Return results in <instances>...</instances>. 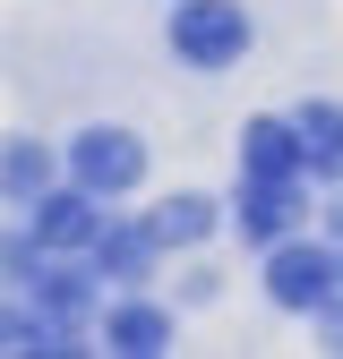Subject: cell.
<instances>
[{
  "instance_id": "9",
  "label": "cell",
  "mask_w": 343,
  "mask_h": 359,
  "mask_svg": "<svg viewBox=\"0 0 343 359\" xmlns=\"http://www.w3.org/2000/svg\"><path fill=\"white\" fill-rule=\"evenodd\" d=\"M292 128H300V163H318L326 180H343V111L335 103H309Z\"/></svg>"
},
{
  "instance_id": "6",
  "label": "cell",
  "mask_w": 343,
  "mask_h": 359,
  "mask_svg": "<svg viewBox=\"0 0 343 359\" xmlns=\"http://www.w3.org/2000/svg\"><path fill=\"white\" fill-rule=\"evenodd\" d=\"M240 171L249 180H300V128L292 120H249L240 128Z\"/></svg>"
},
{
  "instance_id": "1",
  "label": "cell",
  "mask_w": 343,
  "mask_h": 359,
  "mask_svg": "<svg viewBox=\"0 0 343 359\" xmlns=\"http://www.w3.org/2000/svg\"><path fill=\"white\" fill-rule=\"evenodd\" d=\"M172 52L189 69H232L249 52V9L240 0H181L172 9Z\"/></svg>"
},
{
  "instance_id": "12",
  "label": "cell",
  "mask_w": 343,
  "mask_h": 359,
  "mask_svg": "<svg viewBox=\"0 0 343 359\" xmlns=\"http://www.w3.org/2000/svg\"><path fill=\"white\" fill-rule=\"evenodd\" d=\"M0 351H43V334H34L26 308H0Z\"/></svg>"
},
{
  "instance_id": "13",
  "label": "cell",
  "mask_w": 343,
  "mask_h": 359,
  "mask_svg": "<svg viewBox=\"0 0 343 359\" xmlns=\"http://www.w3.org/2000/svg\"><path fill=\"white\" fill-rule=\"evenodd\" d=\"M309 317H318V334H326V351H343V299H335V291H326V299L309 308Z\"/></svg>"
},
{
  "instance_id": "2",
  "label": "cell",
  "mask_w": 343,
  "mask_h": 359,
  "mask_svg": "<svg viewBox=\"0 0 343 359\" xmlns=\"http://www.w3.org/2000/svg\"><path fill=\"white\" fill-rule=\"evenodd\" d=\"M335 283H343V257L335 248H318V240H275V257H266V299L275 308H318Z\"/></svg>"
},
{
  "instance_id": "4",
  "label": "cell",
  "mask_w": 343,
  "mask_h": 359,
  "mask_svg": "<svg viewBox=\"0 0 343 359\" xmlns=\"http://www.w3.org/2000/svg\"><path fill=\"white\" fill-rule=\"evenodd\" d=\"M300 214H309V205H300V180H249L240 171V240H266L275 248Z\"/></svg>"
},
{
  "instance_id": "3",
  "label": "cell",
  "mask_w": 343,
  "mask_h": 359,
  "mask_svg": "<svg viewBox=\"0 0 343 359\" xmlns=\"http://www.w3.org/2000/svg\"><path fill=\"white\" fill-rule=\"evenodd\" d=\"M69 171H77L86 197H120V189L146 180V146L129 137V128H86V137L69 146Z\"/></svg>"
},
{
  "instance_id": "11",
  "label": "cell",
  "mask_w": 343,
  "mask_h": 359,
  "mask_svg": "<svg viewBox=\"0 0 343 359\" xmlns=\"http://www.w3.org/2000/svg\"><path fill=\"white\" fill-rule=\"evenodd\" d=\"M86 248H95V265H103L112 283H138L146 265H155V240H146V231H103V222H95V240H86Z\"/></svg>"
},
{
  "instance_id": "5",
  "label": "cell",
  "mask_w": 343,
  "mask_h": 359,
  "mask_svg": "<svg viewBox=\"0 0 343 359\" xmlns=\"http://www.w3.org/2000/svg\"><path fill=\"white\" fill-rule=\"evenodd\" d=\"M95 197H86V189H43L34 197V248H52V257H69V248H86V240H95Z\"/></svg>"
},
{
  "instance_id": "10",
  "label": "cell",
  "mask_w": 343,
  "mask_h": 359,
  "mask_svg": "<svg viewBox=\"0 0 343 359\" xmlns=\"http://www.w3.org/2000/svg\"><path fill=\"white\" fill-rule=\"evenodd\" d=\"M206 231H214V205H206V197H172V205H155V222H146L155 248H189V240H206Z\"/></svg>"
},
{
  "instance_id": "7",
  "label": "cell",
  "mask_w": 343,
  "mask_h": 359,
  "mask_svg": "<svg viewBox=\"0 0 343 359\" xmlns=\"http://www.w3.org/2000/svg\"><path fill=\"white\" fill-rule=\"evenodd\" d=\"M103 342H112L120 359H155V351L172 342V317H163V308H146V299H129V308H112V317H103Z\"/></svg>"
},
{
  "instance_id": "8",
  "label": "cell",
  "mask_w": 343,
  "mask_h": 359,
  "mask_svg": "<svg viewBox=\"0 0 343 359\" xmlns=\"http://www.w3.org/2000/svg\"><path fill=\"white\" fill-rule=\"evenodd\" d=\"M43 189H52V154H43L34 137L0 146V197H9V205H34Z\"/></svg>"
}]
</instances>
